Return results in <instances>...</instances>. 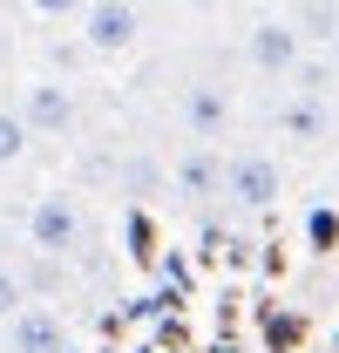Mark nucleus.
<instances>
[{"label": "nucleus", "mask_w": 339, "mask_h": 353, "mask_svg": "<svg viewBox=\"0 0 339 353\" xmlns=\"http://www.w3.org/2000/svg\"><path fill=\"white\" fill-rule=\"evenodd\" d=\"M298 34H312V41H333V28H339V7L333 0H305V14L292 21Z\"/></svg>", "instance_id": "obj_10"}, {"label": "nucleus", "mask_w": 339, "mask_h": 353, "mask_svg": "<svg viewBox=\"0 0 339 353\" xmlns=\"http://www.w3.org/2000/svg\"><path fill=\"white\" fill-rule=\"evenodd\" d=\"M333 211H339V183H333Z\"/></svg>", "instance_id": "obj_17"}, {"label": "nucleus", "mask_w": 339, "mask_h": 353, "mask_svg": "<svg viewBox=\"0 0 339 353\" xmlns=\"http://www.w3.org/2000/svg\"><path fill=\"white\" fill-rule=\"evenodd\" d=\"M183 123H190V136H224L231 130V95L217 82H190V95H183Z\"/></svg>", "instance_id": "obj_7"}, {"label": "nucleus", "mask_w": 339, "mask_h": 353, "mask_svg": "<svg viewBox=\"0 0 339 353\" xmlns=\"http://www.w3.org/2000/svg\"><path fill=\"white\" fill-rule=\"evenodd\" d=\"M28 7H34L41 21H75V14H82V0H28Z\"/></svg>", "instance_id": "obj_14"}, {"label": "nucleus", "mask_w": 339, "mask_h": 353, "mask_svg": "<svg viewBox=\"0 0 339 353\" xmlns=\"http://www.w3.org/2000/svg\"><path fill=\"white\" fill-rule=\"evenodd\" d=\"M7 353H68V326L48 306H21L7 319Z\"/></svg>", "instance_id": "obj_6"}, {"label": "nucleus", "mask_w": 339, "mask_h": 353, "mask_svg": "<svg viewBox=\"0 0 339 353\" xmlns=\"http://www.w3.org/2000/svg\"><path fill=\"white\" fill-rule=\"evenodd\" d=\"M245 54H251L258 75H292V61L305 54V48H298V28H292V21H251Z\"/></svg>", "instance_id": "obj_5"}, {"label": "nucleus", "mask_w": 339, "mask_h": 353, "mask_svg": "<svg viewBox=\"0 0 339 353\" xmlns=\"http://www.w3.org/2000/svg\"><path fill=\"white\" fill-rule=\"evenodd\" d=\"M28 245H34L41 259H68V252L82 245V211H75V197H61V190L34 197V211H28Z\"/></svg>", "instance_id": "obj_2"}, {"label": "nucleus", "mask_w": 339, "mask_h": 353, "mask_svg": "<svg viewBox=\"0 0 339 353\" xmlns=\"http://www.w3.org/2000/svg\"><path fill=\"white\" fill-rule=\"evenodd\" d=\"M14 116L28 123V136H68L75 130V95H68V82H28Z\"/></svg>", "instance_id": "obj_4"}, {"label": "nucleus", "mask_w": 339, "mask_h": 353, "mask_svg": "<svg viewBox=\"0 0 339 353\" xmlns=\"http://www.w3.org/2000/svg\"><path fill=\"white\" fill-rule=\"evenodd\" d=\"M278 136H292V143H319L326 136V109H319V95H298L278 109Z\"/></svg>", "instance_id": "obj_8"}, {"label": "nucleus", "mask_w": 339, "mask_h": 353, "mask_svg": "<svg viewBox=\"0 0 339 353\" xmlns=\"http://www.w3.org/2000/svg\"><path fill=\"white\" fill-rule=\"evenodd\" d=\"M21 306H28V292H21V279H14V272L0 265V326H7V319H14Z\"/></svg>", "instance_id": "obj_12"}, {"label": "nucleus", "mask_w": 339, "mask_h": 353, "mask_svg": "<svg viewBox=\"0 0 339 353\" xmlns=\"http://www.w3.org/2000/svg\"><path fill=\"white\" fill-rule=\"evenodd\" d=\"M305 231H312V245H319V252H326V245H339V211H312V224H305Z\"/></svg>", "instance_id": "obj_13"}, {"label": "nucleus", "mask_w": 339, "mask_h": 353, "mask_svg": "<svg viewBox=\"0 0 339 353\" xmlns=\"http://www.w3.org/2000/svg\"><path fill=\"white\" fill-rule=\"evenodd\" d=\"M190 7H217V0H190Z\"/></svg>", "instance_id": "obj_16"}, {"label": "nucleus", "mask_w": 339, "mask_h": 353, "mask_svg": "<svg viewBox=\"0 0 339 353\" xmlns=\"http://www.w3.org/2000/svg\"><path fill=\"white\" fill-rule=\"evenodd\" d=\"M217 183H224L231 211H245V218L271 211V204H278V190H285V176H278V157H265V150H245V157H231V163L217 170Z\"/></svg>", "instance_id": "obj_1"}, {"label": "nucleus", "mask_w": 339, "mask_h": 353, "mask_svg": "<svg viewBox=\"0 0 339 353\" xmlns=\"http://www.w3.org/2000/svg\"><path fill=\"white\" fill-rule=\"evenodd\" d=\"M28 143H34L28 123H21L14 109H0V163H21V157H28Z\"/></svg>", "instance_id": "obj_11"}, {"label": "nucleus", "mask_w": 339, "mask_h": 353, "mask_svg": "<svg viewBox=\"0 0 339 353\" xmlns=\"http://www.w3.org/2000/svg\"><path fill=\"white\" fill-rule=\"evenodd\" d=\"M176 190H183V197H211L217 190V157L211 150H190V157L176 163Z\"/></svg>", "instance_id": "obj_9"}, {"label": "nucleus", "mask_w": 339, "mask_h": 353, "mask_svg": "<svg viewBox=\"0 0 339 353\" xmlns=\"http://www.w3.org/2000/svg\"><path fill=\"white\" fill-rule=\"evenodd\" d=\"M326 61H333V68H339V28H333V41H326Z\"/></svg>", "instance_id": "obj_15"}, {"label": "nucleus", "mask_w": 339, "mask_h": 353, "mask_svg": "<svg viewBox=\"0 0 339 353\" xmlns=\"http://www.w3.org/2000/svg\"><path fill=\"white\" fill-rule=\"evenodd\" d=\"M82 48L88 54H129L136 48V0H82Z\"/></svg>", "instance_id": "obj_3"}]
</instances>
